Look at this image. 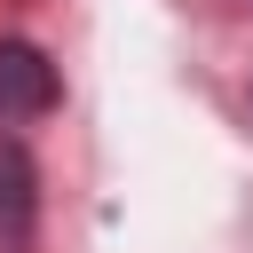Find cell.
<instances>
[{
	"instance_id": "obj_1",
	"label": "cell",
	"mask_w": 253,
	"mask_h": 253,
	"mask_svg": "<svg viewBox=\"0 0 253 253\" xmlns=\"http://www.w3.org/2000/svg\"><path fill=\"white\" fill-rule=\"evenodd\" d=\"M55 95H63L55 63L32 40H0V119H40V111H55Z\"/></svg>"
},
{
	"instance_id": "obj_2",
	"label": "cell",
	"mask_w": 253,
	"mask_h": 253,
	"mask_svg": "<svg viewBox=\"0 0 253 253\" xmlns=\"http://www.w3.org/2000/svg\"><path fill=\"white\" fill-rule=\"evenodd\" d=\"M32 221H40V174L24 142H0V253H32Z\"/></svg>"
}]
</instances>
